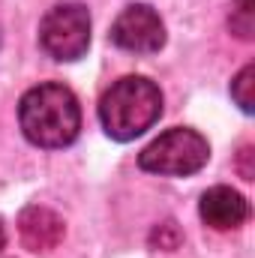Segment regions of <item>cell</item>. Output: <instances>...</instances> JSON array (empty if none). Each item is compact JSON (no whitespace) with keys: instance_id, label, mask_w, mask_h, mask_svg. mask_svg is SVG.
<instances>
[{"instance_id":"obj_1","label":"cell","mask_w":255,"mask_h":258,"mask_svg":"<svg viewBox=\"0 0 255 258\" xmlns=\"http://www.w3.org/2000/svg\"><path fill=\"white\" fill-rule=\"evenodd\" d=\"M18 123L30 144L36 147H66L78 138L81 129V105L66 84H39L21 96Z\"/></svg>"},{"instance_id":"obj_2","label":"cell","mask_w":255,"mask_h":258,"mask_svg":"<svg viewBox=\"0 0 255 258\" xmlns=\"http://www.w3.org/2000/svg\"><path fill=\"white\" fill-rule=\"evenodd\" d=\"M162 114V93L144 75H126L114 81L99 102V123L114 141H132L144 135Z\"/></svg>"},{"instance_id":"obj_3","label":"cell","mask_w":255,"mask_h":258,"mask_svg":"<svg viewBox=\"0 0 255 258\" xmlns=\"http://www.w3.org/2000/svg\"><path fill=\"white\" fill-rule=\"evenodd\" d=\"M210 159V144L201 132L186 126H174L162 132L159 138H153L141 153H138V165L150 174H162V177H186L195 174L207 165Z\"/></svg>"},{"instance_id":"obj_4","label":"cell","mask_w":255,"mask_h":258,"mask_svg":"<svg viewBox=\"0 0 255 258\" xmlns=\"http://www.w3.org/2000/svg\"><path fill=\"white\" fill-rule=\"evenodd\" d=\"M39 45L48 57L72 63L90 48V12L84 3H57L39 24Z\"/></svg>"},{"instance_id":"obj_5","label":"cell","mask_w":255,"mask_h":258,"mask_svg":"<svg viewBox=\"0 0 255 258\" xmlns=\"http://www.w3.org/2000/svg\"><path fill=\"white\" fill-rule=\"evenodd\" d=\"M111 42L132 54H153L165 45V24L153 6L132 3L114 18Z\"/></svg>"},{"instance_id":"obj_6","label":"cell","mask_w":255,"mask_h":258,"mask_svg":"<svg viewBox=\"0 0 255 258\" xmlns=\"http://www.w3.org/2000/svg\"><path fill=\"white\" fill-rule=\"evenodd\" d=\"M18 234H21V243L30 252H51V249L60 246L66 225L54 210H48L42 204H30L18 216Z\"/></svg>"},{"instance_id":"obj_7","label":"cell","mask_w":255,"mask_h":258,"mask_svg":"<svg viewBox=\"0 0 255 258\" xmlns=\"http://www.w3.org/2000/svg\"><path fill=\"white\" fill-rule=\"evenodd\" d=\"M198 213L204 219V225L216 228V231H231L240 228L249 216V204L240 192H234L231 186H213L201 195Z\"/></svg>"},{"instance_id":"obj_8","label":"cell","mask_w":255,"mask_h":258,"mask_svg":"<svg viewBox=\"0 0 255 258\" xmlns=\"http://www.w3.org/2000/svg\"><path fill=\"white\" fill-rule=\"evenodd\" d=\"M252 87H255V66L246 63L240 72H237V78L231 81V99L240 105L243 114H252V102H255Z\"/></svg>"},{"instance_id":"obj_9","label":"cell","mask_w":255,"mask_h":258,"mask_svg":"<svg viewBox=\"0 0 255 258\" xmlns=\"http://www.w3.org/2000/svg\"><path fill=\"white\" fill-rule=\"evenodd\" d=\"M150 243L159 246V249H165V252L177 249V246H180V231H177V225H174V222H162V225H156L153 234H150Z\"/></svg>"},{"instance_id":"obj_10","label":"cell","mask_w":255,"mask_h":258,"mask_svg":"<svg viewBox=\"0 0 255 258\" xmlns=\"http://www.w3.org/2000/svg\"><path fill=\"white\" fill-rule=\"evenodd\" d=\"M237 171L243 180H252L255 177V168H252V144H243L240 147V156H237Z\"/></svg>"},{"instance_id":"obj_11","label":"cell","mask_w":255,"mask_h":258,"mask_svg":"<svg viewBox=\"0 0 255 258\" xmlns=\"http://www.w3.org/2000/svg\"><path fill=\"white\" fill-rule=\"evenodd\" d=\"M234 3H237V12H243V15H252V0H234Z\"/></svg>"},{"instance_id":"obj_12","label":"cell","mask_w":255,"mask_h":258,"mask_svg":"<svg viewBox=\"0 0 255 258\" xmlns=\"http://www.w3.org/2000/svg\"><path fill=\"white\" fill-rule=\"evenodd\" d=\"M3 243H6V228H3V222H0V249H3Z\"/></svg>"}]
</instances>
